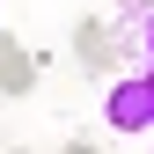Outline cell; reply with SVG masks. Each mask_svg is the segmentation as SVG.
Listing matches in <instances>:
<instances>
[{"label": "cell", "mask_w": 154, "mask_h": 154, "mask_svg": "<svg viewBox=\"0 0 154 154\" xmlns=\"http://www.w3.org/2000/svg\"><path fill=\"white\" fill-rule=\"evenodd\" d=\"M59 154H95V147H88V140H66V147H59Z\"/></svg>", "instance_id": "cell-6"}, {"label": "cell", "mask_w": 154, "mask_h": 154, "mask_svg": "<svg viewBox=\"0 0 154 154\" xmlns=\"http://www.w3.org/2000/svg\"><path fill=\"white\" fill-rule=\"evenodd\" d=\"M103 125L118 132V140L154 132V73H147V66H132V73L110 81V95H103Z\"/></svg>", "instance_id": "cell-1"}, {"label": "cell", "mask_w": 154, "mask_h": 154, "mask_svg": "<svg viewBox=\"0 0 154 154\" xmlns=\"http://www.w3.org/2000/svg\"><path fill=\"white\" fill-rule=\"evenodd\" d=\"M132 59H140V66H147V73H154V8H147V15H140V44H132Z\"/></svg>", "instance_id": "cell-4"}, {"label": "cell", "mask_w": 154, "mask_h": 154, "mask_svg": "<svg viewBox=\"0 0 154 154\" xmlns=\"http://www.w3.org/2000/svg\"><path fill=\"white\" fill-rule=\"evenodd\" d=\"M147 8H154V0H118V15H132V22H140Z\"/></svg>", "instance_id": "cell-5"}, {"label": "cell", "mask_w": 154, "mask_h": 154, "mask_svg": "<svg viewBox=\"0 0 154 154\" xmlns=\"http://www.w3.org/2000/svg\"><path fill=\"white\" fill-rule=\"evenodd\" d=\"M73 59H81L88 73H110V66H118V44H110V29L95 22V15H88V22H73Z\"/></svg>", "instance_id": "cell-2"}, {"label": "cell", "mask_w": 154, "mask_h": 154, "mask_svg": "<svg viewBox=\"0 0 154 154\" xmlns=\"http://www.w3.org/2000/svg\"><path fill=\"white\" fill-rule=\"evenodd\" d=\"M29 88H37V59L15 37H0V95H29Z\"/></svg>", "instance_id": "cell-3"}]
</instances>
